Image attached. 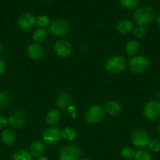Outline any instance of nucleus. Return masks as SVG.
I'll use <instances>...</instances> for the list:
<instances>
[{"mask_svg": "<svg viewBox=\"0 0 160 160\" xmlns=\"http://www.w3.org/2000/svg\"><path fill=\"white\" fill-rule=\"evenodd\" d=\"M35 18L36 17L31 12H23L19 17L17 24H18L19 28L23 31H28L35 24Z\"/></svg>", "mask_w": 160, "mask_h": 160, "instance_id": "9b49d317", "label": "nucleus"}, {"mask_svg": "<svg viewBox=\"0 0 160 160\" xmlns=\"http://www.w3.org/2000/svg\"><path fill=\"white\" fill-rule=\"evenodd\" d=\"M70 31V24L66 20L58 18L53 20L50 25V32L53 36L60 37L67 34Z\"/></svg>", "mask_w": 160, "mask_h": 160, "instance_id": "20e7f679", "label": "nucleus"}, {"mask_svg": "<svg viewBox=\"0 0 160 160\" xmlns=\"http://www.w3.org/2000/svg\"><path fill=\"white\" fill-rule=\"evenodd\" d=\"M10 98L6 92H0V108H6L9 105Z\"/></svg>", "mask_w": 160, "mask_h": 160, "instance_id": "cd10ccee", "label": "nucleus"}, {"mask_svg": "<svg viewBox=\"0 0 160 160\" xmlns=\"http://www.w3.org/2000/svg\"><path fill=\"white\" fill-rule=\"evenodd\" d=\"M119 2L127 9H133L139 5V0H119Z\"/></svg>", "mask_w": 160, "mask_h": 160, "instance_id": "bb28decb", "label": "nucleus"}, {"mask_svg": "<svg viewBox=\"0 0 160 160\" xmlns=\"http://www.w3.org/2000/svg\"><path fill=\"white\" fill-rule=\"evenodd\" d=\"M54 52L60 57H68L72 53V46L70 42L64 39H61L55 42Z\"/></svg>", "mask_w": 160, "mask_h": 160, "instance_id": "9d476101", "label": "nucleus"}, {"mask_svg": "<svg viewBox=\"0 0 160 160\" xmlns=\"http://www.w3.org/2000/svg\"><path fill=\"white\" fill-rule=\"evenodd\" d=\"M135 152H134V150L130 147H125L121 151V156L122 159L125 160H131L134 159Z\"/></svg>", "mask_w": 160, "mask_h": 160, "instance_id": "a878e982", "label": "nucleus"}, {"mask_svg": "<svg viewBox=\"0 0 160 160\" xmlns=\"http://www.w3.org/2000/svg\"><path fill=\"white\" fill-rule=\"evenodd\" d=\"M104 67L109 73H113V74L120 73L125 70L126 61L123 56L116 55L107 59Z\"/></svg>", "mask_w": 160, "mask_h": 160, "instance_id": "f03ea898", "label": "nucleus"}, {"mask_svg": "<svg viewBox=\"0 0 160 160\" xmlns=\"http://www.w3.org/2000/svg\"><path fill=\"white\" fill-rule=\"evenodd\" d=\"M147 147H148L149 150L152 152H160V141L158 139L150 140Z\"/></svg>", "mask_w": 160, "mask_h": 160, "instance_id": "c85d7f7f", "label": "nucleus"}, {"mask_svg": "<svg viewBox=\"0 0 160 160\" xmlns=\"http://www.w3.org/2000/svg\"><path fill=\"white\" fill-rule=\"evenodd\" d=\"M144 115L149 120H156L160 117V102L152 100L144 106Z\"/></svg>", "mask_w": 160, "mask_h": 160, "instance_id": "6e6552de", "label": "nucleus"}, {"mask_svg": "<svg viewBox=\"0 0 160 160\" xmlns=\"http://www.w3.org/2000/svg\"><path fill=\"white\" fill-rule=\"evenodd\" d=\"M47 1H53V0H47Z\"/></svg>", "mask_w": 160, "mask_h": 160, "instance_id": "58836bf2", "label": "nucleus"}, {"mask_svg": "<svg viewBox=\"0 0 160 160\" xmlns=\"http://www.w3.org/2000/svg\"><path fill=\"white\" fill-rule=\"evenodd\" d=\"M67 109V112H68L69 115L72 117V118H73V119L77 118V117H78V112H77V110H76V109H75V106L70 105Z\"/></svg>", "mask_w": 160, "mask_h": 160, "instance_id": "7c9ffc66", "label": "nucleus"}, {"mask_svg": "<svg viewBox=\"0 0 160 160\" xmlns=\"http://www.w3.org/2000/svg\"><path fill=\"white\" fill-rule=\"evenodd\" d=\"M15 132L10 128H4L1 132V140L3 144L6 145H11L16 142Z\"/></svg>", "mask_w": 160, "mask_h": 160, "instance_id": "2eb2a0df", "label": "nucleus"}, {"mask_svg": "<svg viewBox=\"0 0 160 160\" xmlns=\"http://www.w3.org/2000/svg\"><path fill=\"white\" fill-rule=\"evenodd\" d=\"M58 157L59 160H79L81 157V150L76 145H65L60 150Z\"/></svg>", "mask_w": 160, "mask_h": 160, "instance_id": "423d86ee", "label": "nucleus"}, {"mask_svg": "<svg viewBox=\"0 0 160 160\" xmlns=\"http://www.w3.org/2000/svg\"><path fill=\"white\" fill-rule=\"evenodd\" d=\"M121 110H122V107L121 105L119 104L118 102L114 101V100H111L108 101V102L105 104L104 106V111L108 114L111 116H115L120 113Z\"/></svg>", "mask_w": 160, "mask_h": 160, "instance_id": "6ab92c4d", "label": "nucleus"}, {"mask_svg": "<svg viewBox=\"0 0 160 160\" xmlns=\"http://www.w3.org/2000/svg\"><path fill=\"white\" fill-rule=\"evenodd\" d=\"M81 160H90V159H86V158H84V159H81Z\"/></svg>", "mask_w": 160, "mask_h": 160, "instance_id": "4c0bfd02", "label": "nucleus"}, {"mask_svg": "<svg viewBox=\"0 0 160 160\" xmlns=\"http://www.w3.org/2000/svg\"><path fill=\"white\" fill-rule=\"evenodd\" d=\"M134 29V24L133 22L128 19H124L120 20L116 24V30L118 32L122 34H129L133 32Z\"/></svg>", "mask_w": 160, "mask_h": 160, "instance_id": "4468645a", "label": "nucleus"}, {"mask_svg": "<svg viewBox=\"0 0 160 160\" xmlns=\"http://www.w3.org/2000/svg\"><path fill=\"white\" fill-rule=\"evenodd\" d=\"M134 160H152V156L147 150L139 149L135 152Z\"/></svg>", "mask_w": 160, "mask_h": 160, "instance_id": "393cba45", "label": "nucleus"}, {"mask_svg": "<svg viewBox=\"0 0 160 160\" xmlns=\"http://www.w3.org/2000/svg\"><path fill=\"white\" fill-rule=\"evenodd\" d=\"M158 134H160V123H159V124H158Z\"/></svg>", "mask_w": 160, "mask_h": 160, "instance_id": "c9c22d12", "label": "nucleus"}, {"mask_svg": "<svg viewBox=\"0 0 160 160\" xmlns=\"http://www.w3.org/2000/svg\"><path fill=\"white\" fill-rule=\"evenodd\" d=\"M130 70L136 73H143L148 70L150 61L144 56H132L128 62Z\"/></svg>", "mask_w": 160, "mask_h": 160, "instance_id": "7ed1b4c3", "label": "nucleus"}, {"mask_svg": "<svg viewBox=\"0 0 160 160\" xmlns=\"http://www.w3.org/2000/svg\"><path fill=\"white\" fill-rule=\"evenodd\" d=\"M48 33L44 28H39L35 30L32 34V40L35 43H42L46 39Z\"/></svg>", "mask_w": 160, "mask_h": 160, "instance_id": "412c9836", "label": "nucleus"}, {"mask_svg": "<svg viewBox=\"0 0 160 160\" xmlns=\"http://www.w3.org/2000/svg\"><path fill=\"white\" fill-rule=\"evenodd\" d=\"M72 102V97L67 92L60 94L56 99V105L60 109H67Z\"/></svg>", "mask_w": 160, "mask_h": 160, "instance_id": "dca6fc26", "label": "nucleus"}, {"mask_svg": "<svg viewBox=\"0 0 160 160\" xmlns=\"http://www.w3.org/2000/svg\"><path fill=\"white\" fill-rule=\"evenodd\" d=\"M2 52V45H1V43H0V52Z\"/></svg>", "mask_w": 160, "mask_h": 160, "instance_id": "e433bc0d", "label": "nucleus"}, {"mask_svg": "<svg viewBox=\"0 0 160 160\" xmlns=\"http://www.w3.org/2000/svg\"><path fill=\"white\" fill-rule=\"evenodd\" d=\"M27 55L32 59H40L44 56V48L39 44L32 43L27 48Z\"/></svg>", "mask_w": 160, "mask_h": 160, "instance_id": "ddd939ff", "label": "nucleus"}, {"mask_svg": "<svg viewBox=\"0 0 160 160\" xmlns=\"http://www.w3.org/2000/svg\"><path fill=\"white\" fill-rule=\"evenodd\" d=\"M33 158L30 152L20 149L13 153L12 160H33Z\"/></svg>", "mask_w": 160, "mask_h": 160, "instance_id": "4be33fe9", "label": "nucleus"}, {"mask_svg": "<svg viewBox=\"0 0 160 160\" xmlns=\"http://www.w3.org/2000/svg\"><path fill=\"white\" fill-rule=\"evenodd\" d=\"M37 160H49V159H48V158L45 157V156H40L39 158H38Z\"/></svg>", "mask_w": 160, "mask_h": 160, "instance_id": "f704fd0d", "label": "nucleus"}, {"mask_svg": "<svg viewBox=\"0 0 160 160\" xmlns=\"http://www.w3.org/2000/svg\"><path fill=\"white\" fill-rule=\"evenodd\" d=\"M104 108L99 105H93L88 109L86 113V121L89 124H95L103 120L104 117Z\"/></svg>", "mask_w": 160, "mask_h": 160, "instance_id": "39448f33", "label": "nucleus"}, {"mask_svg": "<svg viewBox=\"0 0 160 160\" xmlns=\"http://www.w3.org/2000/svg\"><path fill=\"white\" fill-rule=\"evenodd\" d=\"M155 17V13L152 7L144 6L139 7L135 10L133 13V20L136 24L145 27L150 24Z\"/></svg>", "mask_w": 160, "mask_h": 160, "instance_id": "f257e3e1", "label": "nucleus"}, {"mask_svg": "<svg viewBox=\"0 0 160 160\" xmlns=\"http://www.w3.org/2000/svg\"><path fill=\"white\" fill-rule=\"evenodd\" d=\"M77 131L76 130L72 127H67L61 131V136L62 138L67 141H72L76 138Z\"/></svg>", "mask_w": 160, "mask_h": 160, "instance_id": "5701e85b", "label": "nucleus"}, {"mask_svg": "<svg viewBox=\"0 0 160 160\" xmlns=\"http://www.w3.org/2000/svg\"><path fill=\"white\" fill-rule=\"evenodd\" d=\"M5 70H6V63H5L4 60L2 58H0V76L3 74Z\"/></svg>", "mask_w": 160, "mask_h": 160, "instance_id": "473e14b6", "label": "nucleus"}, {"mask_svg": "<svg viewBox=\"0 0 160 160\" xmlns=\"http://www.w3.org/2000/svg\"><path fill=\"white\" fill-rule=\"evenodd\" d=\"M35 24L41 28H46L50 25V19L46 15H39L35 18Z\"/></svg>", "mask_w": 160, "mask_h": 160, "instance_id": "b1692460", "label": "nucleus"}, {"mask_svg": "<svg viewBox=\"0 0 160 160\" xmlns=\"http://www.w3.org/2000/svg\"><path fill=\"white\" fill-rule=\"evenodd\" d=\"M61 118V114L57 109H53L49 111L45 117V121L50 126L53 127L59 123Z\"/></svg>", "mask_w": 160, "mask_h": 160, "instance_id": "a211bd4d", "label": "nucleus"}, {"mask_svg": "<svg viewBox=\"0 0 160 160\" xmlns=\"http://www.w3.org/2000/svg\"><path fill=\"white\" fill-rule=\"evenodd\" d=\"M133 32V35H134L135 38L141 39V38H143L145 36L146 30L144 27L137 25L136 28H134Z\"/></svg>", "mask_w": 160, "mask_h": 160, "instance_id": "c756f323", "label": "nucleus"}, {"mask_svg": "<svg viewBox=\"0 0 160 160\" xmlns=\"http://www.w3.org/2000/svg\"><path fill=\"white\" fill-rule=\"evenodd\" d=\"M149 135L144 130H136L132 133L131 142L133 146L137 148L147 147L149 143Z\"/></svg>", "mask_w": 160, "mask_h": 160, "instance_id": "0eeeda50", "label": "nucleus"}, {"mask_svg": "<svg viewBox=\"0 0 160 160\" xmlns=\"http://www.w3.org/2000/svg\"><path fill=\"white\" fill-rule=\"evenodd\" d=\"M157 24H158V26L160 28V13L158 14V17H157Z\"/></svg>", "mask_w": 160, "mask_h": 160, "instance_id": "72a5a7b5", "label": "nucleus"}, {"mask_svg": "<svg viewBox=\"0 0 160 160\" xmlns=\"http://www.w3.org/2000/svg\"><path fill=\"white\" fill-rule=\"evenodd\" d=\"M8 123L14 128H20L26 123V114L21 109L15 110L8 118Z\"/></svg>", "mask_w": 160, "mask_h": 160, "instance_id": "f8f14e48", "label": "nucleus"}, {"mask_svg": "<svg viewBox=\"0 0 160 160\" xmlns=\"http://www.w3.org/2000/svg\"><path fill=\"white\" fill-rule=\"evenodd\" d=\"M140 48V45L138 42L134 40L129 41L125 46V52L128 56H134L138 52Z\"/></svg>", "mask_w": 160, "mask_h": 160, "instance_id": "aec40b11", "label": "nucleus"}, {"mask_svg": "<svg viewBox=\"0 0 160 160\" xmlns=\"http://www.w3.org/2000/svg\"><path fill=\"white\" fill-rule=\"evenodd\" d=\"M45 144L41 141H35L31 144L30 147V152L33 157L39 158L42 156L44 151H45Z\"/></svg>", "mask_w": 160, "mask_h": 160, "instance_id": "f3484780", "label": "nucleus"}, {"mask_svg": "<svg viewBox=\"0 0 160 160\" xmlns=\"http://www.w3.org/2000/svg\"><path fill=\"white\" fill-rule=\"evenodd\" d=\"M8 123V119L4 116H0V129H4Z\"/></svg>", "mask_w": 160, "mask_h": 160, "instance_id": "2f4dec72", "label": "nucleus"}, {"mask_svg": "<svg viewBox=\"0 0 160 160\" xmlns=\"http://www.w3.org/2000/svg\"><path fill=\"white\" fill-rule=\"evenodd\" d=\"M62 138L61 131L56 127H50L46 128L42 134V139L45 143L53 145Z\"/></svg>", "mask_w": 160, "mask_h": 160, "instance_id": "1a4fd4ad", "label": "nucleus"}]
</instances>
